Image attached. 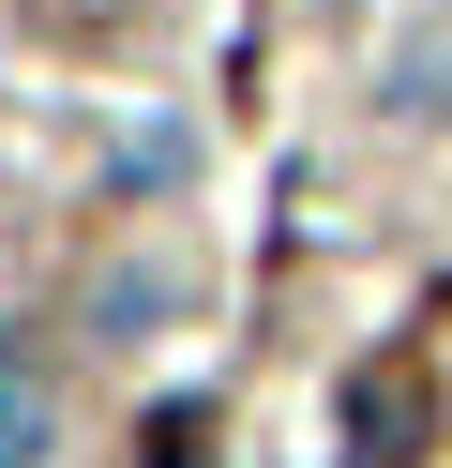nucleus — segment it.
Listing matches in <instances>:
<instances>
[{
  "mask_svg": "<svg viewBox=\"0 0 452 468\" xmlns=\"http://www.w3.org/2000/svg\"><path fill=\"white\" fill-rule=\"evenodd\" d=\"M151 468H211V408H151Z\"/></svg>",
  "mask_w": 452,
  "mask_h": 468,
  "instance_id": "obj_3",
  "label": "nucleus"
},
{
  "mask_svg": "<svg viewBox=\"0 0 452 468\" xmlns=\"http://www.w3.org/2000/svg\"><path fill=\"white\" fill-rule=\"evenodd\" d=\"M30 453H46V393H30L16 347H0V468H30Z\"/></svg>",
  "mask_w": 452,
  "mask_h": 468,
  "instance_id": "obj_2",
  "label": "nucleus"
},
{
  "mask_svg": "<svg viewBox=\"0 0 452 468\" xmlns=\"http://www.w3.org/2000/svg\"><path fill=\"white\" fill-rule=\"evenodd\" d=\"M347 423H362V453H377V468H407L422 438H437V378H422V363L362 378V393H347Z\"/></svg>",
  "mask_w": 452,
  "mask_h": 468,
  "instance_id": "obj_1",
  "label": "nucleus"
}]
</instances>
